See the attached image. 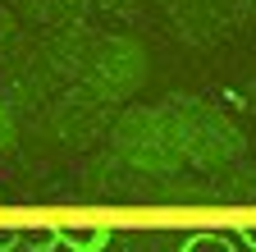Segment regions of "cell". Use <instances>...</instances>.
Segmentation results:
<instances>
[{"label": "cell", "instance_id": "cell-2", "mask_svg": "<svg viewBox=\"0 0 256 252\" xmlns=\"http://www.w3.org/2000/svg\"><path fill=\"white\" fill-rule=\"evenodd\" d=\"M14 243H23V247H32V252H50V247L60 243V234H55V225H37V229H18Z\"/></svg>", "mask_w": 256, "mask_h": 252}, {"label": "cell", "instance_id": "cell-1", "mask_svg": "<svg viewBox=\"0 0 256 252\" xmlns=\"http://www.w3.org/2000/svg\"><path fill=\"white\" fill-rule=\"evenodd\" d=\"M55 234H60V243H69L74 252H101L106 238H110L101 225H55Z\"/></svg>", "mask_w": 256, "mask_h": 252}, {"label": "cell", "instance_id": "cell-3", "mask_svg": "<svg viewBox=\"0 0 256 252\" xmlns=\"http://www.w3.org/2000/svg\"><path fill=\"white\" fill-rule=\"evenodd\" d=\"M183 252H234L229 238H220V234H197V238H188Z\"/></svg>", "mask_w": 256, "mask_h": 252}, {"label": "cell", "instance_id": "cell-4", "mask_svg": "<svg viewBox=\"0 0 256 252\" xmlns=\"http://www.w3.org/2000/svg\"><path fill=\"white\" fill-rule=\"evenodd\" d=\"M242 238H247V247H256V225H247V229H242Z\"/></svg>", "mask_w": 256, "mask_h": 252}]
</instances>
